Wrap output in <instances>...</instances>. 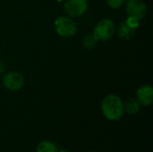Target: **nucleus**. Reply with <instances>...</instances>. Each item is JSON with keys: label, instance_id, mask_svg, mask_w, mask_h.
Listing matches in <instances>:
<instances>
[{"label": "nucleus", "instance_id": "nucleus-11", "mask_svg": "<svg viewBox=\"0 0 153 152\" xmlns=\"http://www.w3.org/2000/svg\"><path fill=\"white\" fill-rule=\"evenodd\" d=\"M97 39L94 37L93 34H88L86 35L83 39H82V46L86 48V49H91L93 48L96 44H97Z\"/></svg>", "mask_w": 153, "mask_h": 152}, {"label": "nucleus", "instance_id": "nucleus-6", "mask_svg": "<svg viewBox=\"0 0 153 152\" xmlns=\"http://www.w3.org/2000/svg\"><path fill=\"white\" fill-rule=\"evenodd\" d=\"M23 77L20 73L15 72L8 73L3 78V84L9 90H18L23 86Z\"/></svg>", "mask_w": 153, "mask_h": 152}, {"label": "nucleus", "instance_id": "nucleus-9", "mask_svg": "<svg viewBox=\"0 0 153 152\" xmlns=\"http://www.w3.org/2000/svg\"><path fill=\"white\" fill-rule=\"evenodd\" d=\"M135 34V30L130 28L126 22H122L118 27V36L123 39H129Z\"/></svg>", "mask_w": 153, "mask_h": 152}, {"label": "nucleus", "instance_id": "nucleus-8", "mask_svg": "<svg viewBox=\"0 0 153 152\" xmlns=\"http://www.w3.org/2000/svg\"><path fill=\"white\" fill-rule=\"evenodd\" d=\"M140 104L135 99H129L124 104V111L129 115H135L140 110Z\"/></svg>", "mask_w": 153, "mask_h": 152}, {"label": "nucleus", "instance_id": "nucleus-7", "mask_svg": "<svg viewBox=\"0 0 153 152\" xmlns=\"http://www.w3.org/2000/svg\"><path fill=\"white\" fill-rule=\"evenodd\" d=\"M136 99L142 106H151L153 102V90L150 85H143L136 91Z\"/></svg>", "mask_w": 153, "mask_h": 152}, {"label": "nucleus", "instance_id": "nucleus-3", "mask_svg": "<svg viewBox=\"0 0 153 152\" xmlns=\"http://www.w3.org/2000/svg\"><path fill=\"white\" fill-rule=\"evenodd\" d=\"M115 32L114 22L109 19H103L94 28L93 35L97 40H108Z\"/></svg>", "mask_w": 153, "mask_h": 152}, {"label": "nucleus", "instance_id": "nucleus-1", "mask_svg": "<svg viewBox=\"0 0 153 152\" xmlns=\"http://www.w3.org/2000/svg\"><path fill=\"white\" fill-rule=\"evenodd\" d=\"M103 116L110 121H118L124 115V103L117 95H108L101 103Z\"/></svg>", "mask_w": 153, "mask_h": 152}, {"label": "nucleus", "instance_id": "nucleus-5", "mask_svg": "<svg viewBox=\"0 0 153 152\" xmlns=\"http://www.w3.org/2000/svg\"><path fill=\"white\" fill-rule=\"evenodd\" d=\"M126 12L129 16L140 21L146 15L147 7L143 0H129L126 4Z\"/></svg>", "mask_w": 153, "mask_h": 152}, {"label": "nucleus", "instance_id": "nucleus-15", "mask_svg": "<svg viewBox=\"0 0 153 152\" xmlns=\"http://www.w3.org/2000/svg\"><path fill=\"white\" fill-rule=\"evenodd\" d=\"M57 152H70V151H66V150H61V151H57Z\"/></svg>", "mask_w": 153, "mask_h": 152}, {"label": "nucleus", "instance_id": "nucleus-12", "mask_svg": "<svg viewBox=\"0 0 153 152\" xmlns=\"http://www.w3.org/2000/svg\"><path fill=\"white\" fill-rule=\"evenodd\" d=\"M140 22V21H139L138 19L129 16V17L126 19V21L125 22H126L130 28H132L133 30H136L138 29V27L140 26V22Z\"/></svg>", "mask_w": 153, "mask_h": 152}, {"label": "nucleus", "instance_id": "nucleus-16", "mask_svg": "<svg viewBox=\"0 0 153 152\" xmlns=\"http://www.w3.org/2000/svg\"><path fill=\"white\" fill-rule=\"evenodd\" d=\"M58 2H63V1H65V0H57Z\"/></svg>", "mask_w": 153, "mask_h": 152}, {"label": "nucleus", "instance_id": "nucleus-13", "mask_svg": "<svg viewBox=\"0 0 153 152\" xmlns=\"http://www.w3.org/2000/svg\"><path fill=\"white\" fill-rule=\"evenodd\" d=\"M124 3H125V0H107V4H108V6L113 9L121 7Z\"/></svg>", "mask_w": 153, "mask_h": 152}, {"label": "nucleus", "instance_id": "nucleus-17", "mask_svg": "<svg viewBox=\"0 0 153 152\" xmlns=\"http://www.w3.org/2000/svg\"><path fill=\"white\" fill-rule=\"evenodd\" d=\"M91 152H95V151H91Z\"/></svg>", "mask_w": 153, "mask_h": 152}, {"label": "nucleus", "instance_id": "nucleus-10", "mask_svg": "<svg viewBox=\"0 0 153 152\" xmlns=\"http://www.w3.org/2000/svg\"><path fill=\"white\" fill-rule=\"evenodd\" d=\"M57 147L55 143L49 141H43L36 147V152H57Z\"/></svg>", "mask_w": 153, "mask_h": 152}, {"label": "nucleus", "instance_id": "nucleus-4", "mask_svg": "<svg viewBox=\"0 0 153 152\" xmlns=\"http://www.w3.org/2000/svg\"><path fill=\"white\" fill-rule=\"evenodd\" d=\"M87 0H67L65 4V11L70 17L82 16L87 10Z\"/></svg>", "mask_w": 153, "mask_h": 152}, {"label": "nucleus", "instance_id": "nucleus-2", "mask_svg": "<svg viewBox=\"0 0 153 152\" xmlns=\"http://www.w3.org/2000/svg\"><path fill=\"white\" fill-rule=\"evenodd\" d=\"M55 29L59 36L70 38L76 32V24L71 18L62 16L55 21Z\"/></svg>", "mask_w": 153, "mask_h": 152}, {"label": "nucleus", "instance_id": "nucleus-14", "mask_svg": "<svg viewBox=\"0 0 153 152\" xmlns=\"http://www.w3.org/2000/svg\"><path fill=\"white\" fill-rule=\"evenodd\" d=\"M4 69H5V68H4V65L0 63V73L4 72Z\"/></svg>", "mask_w": 153, "mask_h": 152}]
</instances>
